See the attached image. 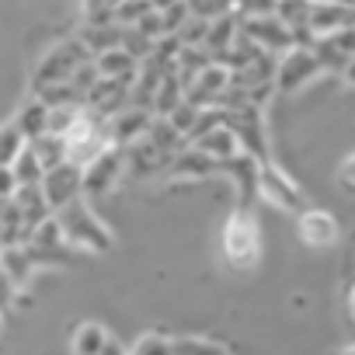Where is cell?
Masks as SVG:
<instances>
[{
    "mask_svg": "<svg viewBox=\"0 0 355 355\" xmlns=\"http://www.w3.org/2000/svg\"><path fill=\"white\" fill-rule=\"evenodd\" d=\"M167 174L171 178H209V174H216V160L206 150H199V146H192V150L182 146V150L174 153Z\"/></svg>",
    "mask_w": 355,
    "mask_h": 355,
    "instance_id": "18",
    "label": "cell"
},
{
    "mask_svg": "<svg viewBox=\"0 0 355 355\" xmlns=\"http://www.w3.org/2000/svg\"><path fill=\"white\" fill-rule=\"evenodd\" d=\"M15 202H18V209H21V220H25V227H28V237H32V230H35L46 216H53L42 185H21V189L15 192Z\"/></svg>",
    "mask_w": 355,
    "mask_h": 355,
    "instance_id": "21",
    "label": "cell"
},
{
    "mask_svg": "<svg viewBox=\"0 0 355 355\" xmlns=\"http://www.w3.org/2000/svg\"><path fill=\"white\" fill-rule=\"evenodd\" d=\"M15 192H18V178H15V171L11 167H0V199H15Z\"/></svg>",
    "mask_w": 355,
    "mask_h": 355,
    "instance_id": "48",
    "label": "cell"
},
{
    "mask_svg": "<svg viewBox=\"0 0 355 355\" xmlns=\"http://www.w3.org/2000/svg\"><path fill=\"white\" fill-rule=\"evenodd\" d=\"M348 355H355V348H352V352H348Z\"/></svg>",
    "mask_w": 355,
    "mask_h": 355,
    "instance_id": "57",
    "label": "cell"
},
{
    "mask_svg": "<svg viewBox=\"0 0 355 355\" xmlns=\"http://www.w3.org/2000/svg\"><path fill=\"white\" fill-rule=\"evenodd\" d=\"M0 206H4V199H0Z\"/></svg>",
    "mask_w": 355,
    "mask_h": 355,
    "instance_id": "58",
    "label": "cell"
},
{
    "mask_svg": "<svg viewBox=\"0 0 355 355\" xmlns=\"http://www.w3.org/2000/svg\"><path fill=\"white\" fill-rule=\"evenodd\" d=\"M182 101H185V84H182V77H178V70L171 67V70L160 77V84H157V94H153V101H150V112H153V115H171Z\"/></svg>",
    "mask_w": 355,
    "mask_h": 355,
    "instance_id": "22",
    "label": "cell"
},
{
    "mask_svg": "<svg viewBox=\"0 0 355 355\" xmlns=\"http://www.w3.org/2000/svg\"><path fill=\"white\" fill-rule=\"evenodd\" d=\"M171 160H174V153H167V150L153 146L146 136H139L136 143H129V146H125V167L132 171V178H153V174L167 171V167H171Z\"/></svg>",
    "mask_w": 355,
    "mask_h": 355,
    "instance_id": "12",
    "label": "cell"
},
{
    "mask_svg": "<svg viewBox=\"0 0 355 355\" xmlns=\"http://www.w3.org/2000/svg\"><path fill=\"white\" fill-rule=\"evenodd\" d=\"M98 77H101V73H98L94 60H87V63H80V67H77V70L70 73V84H73V87H77V91L84 94V101H87V91H91V87L98 84Z\"/></svg>",
    "mask_w": 355,
    "mask_h": 355,
    "instance_id": "45",
    "label": "cell"
},
{
    "mask_svg": "<svg viewBox=\"0 0 355 355\" xmlns=\"http://www.w3.org/2000/svg\"><path fill=\"white\" fill-rule=\"evenodd\" d=\"M341 178H345V182H355V157H352V160H345V167H341Z\"/></svg>",
    "mask_w": 355,
    "mask_h": 355,
    "instance_id": "51",
    "label": "cell"
},
{
    "mask_svg": "<svg viewBox=\"0 0 355 355\" xmlns=\"http://www.w3.org/2000/svg\"><path fill=\"white\" fill-rule=\"evenodd\" d=\"M15 125L21 129V136H25L28 143H32V139H39L42 132H49V105H46L42 98H32V101L18 112Z\"/></svg>",
    "mask_w": 355,
    "mask_h": 355,
    "instance_id": "25",
    "label": "cell"
},
{
    "mask_svg": "<svg viewBox=\"0 0 355 355\" xmlns=\"http://www.w3.org/2000/svg\"><path fill=\"white\" fill-rule=\"evenodd\" d=\"M11 171H15V178H18V189H21V185H42V178H46V167H42L39 153H35L28 143H25V150L15 157Z\"/></svg>",
    "mask_w": 355,
    "mask_h": 355,
    "instance_id": "28",
    "label": "cell"
},
{
    "mask_svg": "<svg viewBox=\"0 0 355 355\" xmlns=\"http://www.w3.org/2000/svg\"><path fill=\"white\" fill-rule=\"evenodd\" d=\"M146 11H150V0H125V4H115V25L132 28Z\"/></svg>",
    "mask_w": 355,
    "mask_h": 355,
    "instance_id": "41",
    "label": "cell"
},
{
    "mask_svg": "<svg viewBox=\"0 0 355 355\" xmlns=\"http://www.w3.org/2000/svg\"><path fill=\"white\" fill-rule=\"evenodd\" d=\"M313 53H317V60H320L324 70H338V73H345V67H348V60H352V56H345L331 39H317Z\"/></svg>",
    "mask_w": 355,
    "mask_h": 355,
    "instance_id": "34",
    "label": "cell"
},
{
    "mask_svg": "<svg viewBox=\"0 0 355 355\" xmlns=\"http://www.w3.org/2000/svg\"><path fill=\"white\" fill-rule=\"evenodd\" d=\"M174 4H178V0H150L153 11H167V8H174Z\"/></svg>",
    "mask_w": 355,
    "mask_h": 355,
    "instance_id": "52",
    "label": "cell"
},
{
    "mask_svg": "<svg viewBox=\"0 0 355 355\" xmlns=\"http://www.w3.org/2000/svg\"><path fill=\"white\" fill-rule=\"evenodd\" d=\"M223 254L234 268H251L261 254V234H258V223L251 220L248 209L234 213V220L227 223L223 230Z\"/></svg>",
    "mask_w": 355,
    "mask_h": 355,
    "instance_id": "4",
    "label": "cell"
},
{
    "mask_svg": "<svg viewBox=\"0 0 355 355\" xmlns=\"http://www.w3.org/2000/svg\"><path fill=\"white\" fill-rule=\"evenodd\" d=\"M67 139V160H73L77 167H87L101 150L112 146V132H108V119L101 112H94L91 105L80 108L73 129L63 136Z\"/></svg>",
    "mask_w": 355,
    "mask_h": 355,
    "instance_id": "1",
    "label": "cell"
},
{
    "mask_svg": "<svg viewBox=\"0 0 355 355\" xmlns=\"http://www.w3.org/2000/svg\"><path fill=\"white\" fill-rule=\"evenodd\" d=\"M192 18V11H189V0H178L174 8H167V11H160V25H164V35H178L182 32V25Z\"/></svg>",
    "mask_w": 355,
    "mask_h": 355,
    "instance_id": "38",
    "label": "cell"
},
{
    "mask_svg": "<svg viewBox=\"0 0 355 355\" xmlns=\"http://www.w3.org/2000/svg\"><path fill=\"white\" fill-rule=\"evenodd\" d=\"M320 70H324V67H320V60H317L313 49L293 46V49H286V56H282L279 67H275V87H279L282 94H293V91L306 87Z\"/></svg>",
    "mask_w": 355,
    "mask_h": 355,
    "instance_id": "5",
    "label": "cell"
},
{
    "mask_svg": "<svg viewBox=\"0 0 355 355\" xmlns=\"http://www.w3.org/2000/svg\"><path fill=\"white\" fill-rule=\"evenodd\" d=\"M0 268L11 275L15 286H25L28 275H32V268H35V261H32V254H28L25 244H11V248H0Z\"/></svg>",
    "mask_w": 355,
    "mask_h": 355,
    "instance_id": "26",
    "label": "cell"
},
{
    "mask_svg": "<svg viewBox=\"0 0 355 355\" xmlns=\"http://www.w3.org/2000/svg\"><path fill=\"white\" fill-rule=\"evenodd\" d=\"M101 355H129V352H125L115 338H108V341H105V348H101Z\"/></svg>",
    "mask_w": 355,
    "mask_h": 355,
    "instance_id": "50",
    "label": "cell"
},
{
    "mask_svg": "<svg viewBox=\"0 0 355 355\" xmlns=\"http://www.w3.org/2000/svg\"><path fill=\"white\" fill-rule=\"evenodd\" d=\"M310 11H313V0H279L275 4V15L289 32L310 28Z\"/></svg>",
    "mask_w": 355,
    "mask_h": 355,
    "instance_id": "30",
    "label": "cell"
},
{
    "mask_svg": "<svg viewBox=\"0 0 355 355\" xmlns=\"http://www.w3.org/2000/svg\"><path fill=\"white\" fill-rule=\"evenodd\" d=\"M105 341H108L105 327H98V324H80L77 334H73V355H101Z\"/></svg>",
    "mask_w": 355,
    "mask_h": 355,
    "instance_id": "32",
    "label": "cell"
},
{
    "mask_svg": "<svg viewBox=\"0 0 355 355\" xmlns=\"http://www.w3.org/2000/svg\"><path fill=\"white\" fill-rule=\"evenodd\" d=\"M209 63H216L202 46H182V53H178V60H174V70H178V77H182V84L189 87Z\"/></svg>",
    "mask_w": 355,
    "mask_h": 355,
    "instance_id": "27",
    "label": "cell"
},
{
    "mask_svg": "<svg viewBox=\"0 0 355 355\" xmlns=\"http://www.w3.org/2000/svg\"><path fill=\"white\" fill-rule=\"evenodd\" d=\"M258 192H261L265 199H272L275 206L289 209V213H303V209H306L303 192L289 182V178H286L279 167H272L268 160L261 164V174H258Z\"/></svg>",
    "mask_w": 355,
    "mask_h": 355,
    "instance_id": "10",
    "label": "cell"
},
{
    "mask_svg": "<svg viewBox=\"0 0 355 355\" xmlns=\"http://www.w3.org/2000/svg\"><path fill=\"white\" fill-rule=\"evenodd\" d=\"M174 355H227V352L202 338H182V341H174Z\"/></svg>",
    "mask_w": 355,
    "mask_h": 355,
    "instance_id": "44",
    "label": "cell"
},
{
    "mask_svg": "<svg viewBox=\"0 0 355 355\" xmlns=\"http://www.w3.org/2000/svg\"><path fill=\"white\" fill-rule=\"evenodd\" d=\"M227 112V108H223ZM227 125L234 129L237 143L244 153L258 157L265 164V122H261V105H244L237 112H227Z\"/></svg>",
    "mask_w": 355,
    "mask_h": 355,
    "instance_id": "9",
    "label": "cell"
},
{
    "mask_svg": "<svg viewBox=\"0 0 355 355\" xmlns=\"http://www.w3.org/2000/svg\"><path fill=\"white\" fill-rule=\"evenodd\" d=\"M189 11H192L196 18L216 21V18H223V15L237 11V4H234V0H189Z\"/></svg>",
    "mask_w": 355,
    "mask_h": 355,
    "instance_id": "36",
    "label": "cell"
},
{
    "mask_svg": "<svg viewBox=\"0 0 355 355\" xmlns=\"http://www.w3.org/2000/svg\"><path fill=\"white\" fill-rule=\"evenodd\" d=\"M146 139H150L153 146L167 150V153H178V150L185 146V136L171 125L167 115H153V122H150V129H146Z\"/></svg>",
    "mask_w": 355,
    "mask_h": 355,
    "instance_id": "29",
    "label": "cell"
},
{
    "mask_svg": "<svg viewBox=\"0 0 355 355\" xmlns=\"http://www.w3.org/2000/svg\"><path fill=\"white\" fill-rule=\"evenodd\" d=\"M355 25V8L352 4H320L313 0V11H310V28L313 35H334L341 28H352Z\"/></svg>",
    "mask_w": 355,
    "mask_h": 355,
    "instance_id": "16",
    "label": "cell"
},
{
    "mask_svg": "<svg viewBox=\"0 0 355 355\" xmlns=\"http://www.w3.org/2000/svg\"><path fill=\"white\" fill-rule=\"evenodd\" d=\"M237 32H241V15H237V11H230V15H223V18H216V21L209 25V35H206L202 49L220 63V60H223V53L237 42Z\"/></svg>",
    "mask_w": 355,
    "mask_h": 355,
    "instance_id": "19",
    "label": "cell"
},
{
    "mask_svg": "<svg viewBox=\"0 0 355 355\" xmlns=\"http://www.w3.org/2000/svg\"><path fill=\"white\" fill-rule=\"evenodd\" d=\"M42 192H46V202H49L53 213L63 209L67 202L80 199V192H84V167H77L73 160L49 167L46 178H42Z\"/></svg>",
    "mask_w": 355,
    "mask_h": 355,
    "instance_id": "7",
    "label": "cell"
},
{
    "mask_svg": "<svg viewBox=\"0 0 355 355\" xmlns=\"http://www.w3.org/2000/svg\"><path fill=\"white\" fill-rule=\"evenodd\" d=\"M320 39H331L345 56H355V25H352V28H341V32H334V35H320Z\"/></svg>",
    "mask_w": 355,
    "mask_h": 355,
    "instance_id": "47",
    "label": "cell"
},
{
    "mask_svg": "<svg viewBox=\"0 0 355 355\" xmlns=\"http://www.w3.org/2000/svg\"><path fill=\"white\" fill-rule=\"evenodd\" d=\"M300 237L310 248H327V244L338 241V223L320 209H303L300 213Z\"/></svg>",
    "mask_w": 355,
    "mask_h": 355,
    "instance_id": "17",
    "label": "cell"
},
{
    "mask_svg": "<svg viewBox=\"0 0 355 355\" xmlns=\"http://www.w3.org/2000/svg\"><path fill=\"white\" fill-rule=\"evenodd\" d=\"M80 108H84V105H56V108H49V132H53V136H67V132L73 129Z\"/></svg>",
    "mask_w": 355,
    "mask_h": 355,
    "instance_id": "35",
    "label": "cell"
},
{
    "mask_svg": "<svg viewBox=\"0 0 355 355\" xmlns=\"http://www.w3.org/2000/svg\"><path fill=\"white\" fill-rule=\"evenodd\" d=\"M227 87H230V70L220 67V63H209V67L185 87V101H192L196 108H213Z\"/></svg>",
    "mask_w": 355,
    "mask_h": 355,
    "instance_id": "11",
    "label": "cell"
},
{
    "mask_svg": "<svg viewBox=\"0 0 355 355\" xmlns=\"http://www.w3.org/2000/svg\"><path fill=\"white\" fill-rule=\"evenodd\" d=\"M87 60H94V56L87 53V46H84L80 39H67V42H60L56 49H49V53L42 56V63L35 67L32 87L42 91V87H49V84H67L70 73H73L80 63H87Z\"/></svg>",
    "mask_w": 355,
    "mask_h": 355,
    "instance_id": "3",
    "label": "cell"
},
{
    "mask_svg": "<svg viewBox=\"0 0 355 355\" xmlns=\"http://www.w3.org/2000/svg\"><path fill=\"white\" fill-rule=\"evenodd\" d=\"M345 80H348V84H355V56H352V60H348V67H345Z\"/></svg>",
    "mask_w": 355,
    "mask_h": 355,
    "instance_id": "53",
    "label": "cell"
},
{
    "mask_svg": "<svg viewBox=\"0 0 355 355\" xmlns=\"http://www.w3.org/2000/svg\"><path fill=\"white\" fill-rule=\"evenodd\" d=\"M241 35L258 42L265 53H286L293 49V32L279 21V15H241Z\"/></svg>",
    "mask_w": 355,
    "mask_h": 355,
    "instance_id": "8",
    "label": "cell"
},
{
    "mask_svg": "<svg viewBox=\"0 0 355 355\" xmlns=\"http://www.w3.org/2000/svg\"><path fill=\"white\" fill-rule=\"evenodd\" d=\"M28 146H32V150L39 153V160H42V167H46V171L67 160V139H63V136L42 132V136H39V139H32Z\"/></svg>",
    "mask_w": 355,
    "mask_h": 355,
    "instance_id": "31",
    "label": "cell"
},
{
    "mask_svg": "<svg viewBox=\"0 0 355 355\" xmlns=\"http://www.w3.org/2000/svg\"><path fill=\"white\" fill-rule=\"evenodd\" d=\"M216 171L234 174V185H237V192H241V206L248 209V206H251V199L258 196V174H261V160L241 150L237 157L220 160V164H216Z\"/></svg>",
    "mask_w": 355,
    "mask_h": 355,
    "instance_id": "13",
    "label": "cell"
},
{
    "mask_svg": "<svg viewBox=\"0 0 355 355\" xmlns=\"http://www.w3.org/2000/svg\"><path fill=\"white\" fill-rule=\"evenodd\" d=\"M115 4L112 0H84V25H112Z\"/></svg>",
    "mask_w": 355,
    "mask_h": 355,
    "instance_id": "37",
    "label": "cell"
},
{
    "mask_svg": "<svg viewBox=\"0 0 355 355\" xmlns=\"http://www.w3.org/2000/svg\"><path fill=\"white\" fill-rule=\"evenodd\" d=\"M196 146L199 150H206L216 164L220 160H230V157H237L241 153V143H237V136H234V129L223 122V125H216V129H209L206 136H199L196 139Z\"/></svg>",
    "mask_w": 355,
    "mask_h": 355,
    "instance_id": "23",
    "label": "cell"
},
{
    "mask_svg": "<svg viewBox=\"0 0 355 355\" xmlns=\"http://www.w3.org/2000/svg\"><path fill=\"white\" fill-rule=\"evenodd\" d=\"M153 46H157V42H153L150 35H143L139 28H125V35H122V49H125V53H132L139 63L153 53Z\"/></svg>",
    "mask_w": 355,
    "mask_h": 355,
    "instance_id": "39",
    "label": "cell"
},
{
    "mask_svg": "<svg viewBox=\"0 0 355 355\" xmlns=\"http://www.w3.org/2000/svg\"><path fill=\"white\" fill-rule=\"evenodd\" d=\"M150 122H153V112H150V108H136V105L122 108L119 115L108 119L112 143H115V146H129V143H136L139 136H146Z\"/></svg>",
    "mask_w": 355,
    "mask_h": 355,
    "instance_id": "15",
    "label": "cell"
},
{
    "mask_svg": "<svg viewBox=\"0 0 355 355\" xmlns=\"http://www.w3.org/2000/svg\"><path fill=\"white\" fill-rule=\"evenodd\" d=\"M122 35H125V28L112 21V25H84L77 39L87 46V53H91V56H98V53H105V49L122 46Z\"/></svg>",
    "mask_w": 355,
    "mask_h": 355,
    "instance_id": "24",
    "label": "cell"
},
{
    "mask_svg": "<svg viewBox=\"0 0 355 355\" xmlns=\"http://www.w3.org/2000/svg\"><path fill=\"white\" fill-rule=\"evenodd\" d=\"M348 306H352V317H355V286H352V293H348Z\"/></svg>",
    "mask_w": 355,
    "mask_h": 355,
    "instance_id": "54",
    "label": "cell"
},
{
    "mask_svg": "<svg viewBox=\"0 0 355 355\" xmlns=\"http://www.w3.org/2000/svg\"><path fill=\"white\" fill-rule=\"evenodd\" d=\"M132 355H174V341H167L160 334H143L132 345Z\"/></svg>",
    "mask_w": 355,
    "mask_h": 355,
    "instance_id": "43",
    "label": "cell"
},
{
    "mask_svg": "<svg viewBox=\"0 0 355 355\" xmlns=\"http://www.w3.org/2000/svg\"><path fill=\"white\" fill-rule=\"evenodd\" d=\"M237 4V15H275V4L279 0H234Z\"/></svg>",
    "mask_w": 355,
    "mask_h": 355,
    "instance_id": "46",
    "label": "cell"
},
{
    "mask_svg": "<svg viewBox=\"0 0 355 355\" xmlns=\"http://www.w3.org/2000/svg\"><path fill=\"white\" fill-rule=\"evenodd\" d=\"M122 171H125V146H115V143H112L108 150H101V153L84 167V192H87L91 199L112 192L115 182L122 178Z\"/></svg>",
    "mask_w": 355,
    "mask_h": 355,
    "instance_id": "6",
    "label": "cell"
},
{
    "mask_svg": "<svg viewBox=\"0 0 355 355\" xmlns=\"http://www.w3.org/2000/svg\"><path fill=\"white\" fill-rule=\"evenodd\" d=\"M129 91H132L129 80L98 77V84L87 91V105H91L94 112H101L105 119H112V115H119L122 108H129Z\"/></svg>",
    "mask_w": 355,
    "mask_h": 355,
    "instance_id": "14",
    "label": "cell"
},
{
    "mask_svg": "<svg viewBox=\"0 0 355 355\" xmlns=\"http://www.w3.org/2000/svg\"><path fill=\"white\" fill-rule=\"evenodd\" d=\"M56 220H60L70 248H84V251H94V254H101V251L112 248L108 230L98 223V216L91 213V206L84 199H73L63 209H56Z\"/></svg>",
    "mask_w": 355,
    "mask_h": 355,
    "instance_id": "2",
    "label": "cell"
},
{
    "mask_svg": "<svg viewBox=\"0 0 355 355\" xmlns=\"http://www.w3.org/2000/svg\"><path fill=\"white\" fill-rule=\"evenodd\" d=\"M199 112H202V108H196L192 101H182V105H178V108H174V112H171L167 119H171V125H174L178 132H182V136L189 139V132H192V125L199 122Z\"/></svg>",
    "mask_w": 355,
    "mask_h": 355,
    "instance_id": "40",
    "label": "cell"
},
{
    "mask_svg": "<svg viewBox=\"0 0 355 355\" xmlns=\"http://www.w3.org/2000/svg\"><path fill=\"white\" fill-rule=\"evenodd\" d=\"M112 4H125V0H112Z\"/></svg>",
    "mask_w": 355,
    "mask_h": 355,
    "instance_id": "56",
    "label": "cell"
},
{
    "mask_svg": "<svg viewBox=\"0 0 355 355\" xmlns=\"http://www.w3.org/2000/svg\"><path fill=\"white\" fill-rule=\"evenodd\" d=\"M15 282H11V275L4 272V268H0V310H4V306H11V300H15Z\"/></svg>",
    "mask_w": 355,
    "mask_h": 355,
    "instance_id": "49",
    "label": "cell"
},
{
    "mask_svg": "<svg viewBox=\"0 0 355 355\" xmlns=\"http://www.w3.org/2000/svg\"><path fill=\"white\" fill-rule=\"evenodd\" d=\"M25 136H21V129L15 125V122H8V125H0V167H11L15 164V157L25 150Z\"/></svg>",
    "mask_w": 355,
    "mask_h": 355,
    "instance_id": "33",
    "label": "cell"
},
{
    "mask_svg": "<svg viewBox=\"0 0 355 355\" xmlns=\"http://www.w3.org/2000/svg\"><path fill=\"white\" fill-rule=\"evenodd\" d=\"M94 67H98V73L101 77H115V80H136V70H139V60L132 56V53H125L122 46H115V49H105V53H98L94 56Z\"/></svg>",
    "mask_w": 355,
    "mask_h": 355,
    "instance_id": "20",
    "label": "cell"
},
{
    "mask_svg": "<svg viewBox=\"0 0 355 355\" xmlns=\"http://www.w3.org/2000/svg\"><path fill=\"white\" fill-rule=\"evenodd\" d=\"M320 4H352V0H320Z\"/></svg>",
    "mask_w": 355,
    "mask_h": 355,
    "instance_id": "55",
    "label": "cell"
},
{
    "mask_svg": "<svg viewBox=\"0 0 355 355\" xmlns=\"http://www.w3.org/2000/svg\"><path fill=\"white\" fill-rule=\"evenodd\" d=\"M209 25L213 21H206V18H189L185 25H182V32H178V39H182V46H202L206 42V35H209Z\"/></svg>",
    "mask_w": 355,
    "mask_h": 355,
    "instance_id": "42",
    "label": "cell"
}]
</instances>
